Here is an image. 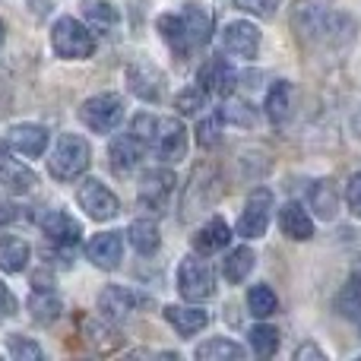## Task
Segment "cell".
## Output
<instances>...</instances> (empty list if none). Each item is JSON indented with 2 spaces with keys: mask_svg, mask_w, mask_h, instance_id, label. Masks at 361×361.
Returning <instances> with one entry per match:
<instances>
[{
  "mask_svg": "<svg viewBox=\"0 0 361 361\" xmlns=\"http://www.w3.org/2000/svg\"><path fill=\"white\" fill-rule=\"evenodd\" d=\"M219 197H222V175H219L216 165L200 162L187 180L184 200H180V222H190V219L209 212Z\"/></svg>",
  "mask_w": 361,
  "mask_h": 361,
  "instance_id": "1",
  "label": "cell"
},
{
  "mask_svg": "<svg viewBox=\"0 0 361 361\" xmlns=\"http://www.w3.org/2000/svg\"><path fill=\"white\" fill-rule=\"evenodd\" d=\"M89 162H92V152H89L86 140L76 133H63L48 159V171L57 180H76L80 175H86Z\"/></svg>",
  "mask_w": 361,
  "mask_h": 361,
  "instance_id": "2",
  "label": "cell"
},
{
  "mask_svg": "<svg viewBox=\"0 0 361 361\" xmlns=\"http://www.w3.org/2000/svg\"><path fill=\"white\" fill-rule=\"evenodd\" d=\"M51 44H54V54L63 57V61H82V57H92L95 51L92 29L73 16L57 19L54 29H51Z\"/></svg>",
  "mask_w": 361,
  "mask_h": 361,
  "instance_id": "3",
  "label": "cell"
},
{
  "mask_svg": "<svg viewBox=\"0 0 361 361\" xmlns=\"http://www.w3.org/2000/svg\"><path fill=\"white\" fill-rule=\"evenodd\" d=\"M80 121L92 133H111L114 127L124 121V102L114 92L92 95V99H86L80 105Z\"/></svg>",
  "mask_w": 361,
  "mask_h": 361,
  "instance_id": "4",
  "label": "cell"
},
{
  "mask_svg": "<svg viewBox=\"0 0 361 361\" xmlns=\"http://www.w3.org/2000/svg\"><path fill=\"white\" fill-rule=\"evenodd\" d=\"M178 292H180V298L190 301V305L212 298V292H216V279H212V269L206 267L200 257H184V260H180Z\"/></svg>",
  "mask_w": 361,
  "mask_h": 361,
  "instance_id": "5",
  "label": "cell"
},
{
  "mask_svg": "<svg viewBox=\"0 0 361 361\" xmlns=\"http://www.w3.org/2000/svg\"><path fill=\"white\" fill-rule=\"evenodd\" d=\"M273 190H267V187H257V190H250L247 203H244L241 216H238V235L241 238H263L269 228V219H273Z\"/></svg>",
  "mask_w": 361,
  "mask_h": 361,
  "instance_id": "6",
  "label": "cell"
},
{
  "mask_svg": "<svg viewBox=\"0 0 361 361\" xmlns=\"http://www.w3.org/2000/svg\"><path fill=\"white\" fill-rule=\"evenodd\" d=\"M76 203H80L82 212H86L89 219H95V222H108V219H114L121 212L118 197L95 178H89V180L80 184V190H76Z\"/></svg>",
  "mask_w": 361,
  "mask_h": 361,
  "instance_id": "7",
  "label": "cell"
},
{
  "mask_svg": "<svg viewBox=\"0 0 361 361\" xmlns=\"http://www.w3.org/2000/svg\"><path fill=\"white\" fill-rule=\"evenodd\" d=\"M152 149L162 162H180L187 152V130L178 118H165L156 124V137H152Z\"/></svg>",
  "mask_w": 361,
  "mask_h": 361,
  "instance_id": "8",
  "label": "cell"
},
{
  "mask_svg": "<svg viewBox=\"0 0 361 361\" xmlns=\"http://www.w3.org/2000/svg\"><path fill=\"white\" fill-rule=\"evenodd\" d=\"M197 82L206 89V95H219V99H225V95L235 92L238 73H235V67H231L225 57H209V61L200 67Z\"/></svg>",
  "mask_w": 361,
  "mask_h": 361,
  "instance_id": "9",
  "label": "cell"
},
{
  "mask_svg": "<svg viewBox=\"0 0 361 361\" xmlns=\"http://www.w3.org/2000/svg\"><path fill=\"white\" fill-rule=\"evenodd\" d=\"M222 44L228 54L241 57V61H250L260 51V29L254 23H244V19H235V23L225 25L222 32Z\"/></svg>",
  "mask_w": 361,
  "mask_h": 361,
  "instance_id": "10",
  "label": "cell"
},
{
  "mask_svg": "<svg viewBox=\"0 0 361 361\" xmlns=\"http://www.w3.org/2000/svg\"><path fill=\"white\" fill-rule=\"evenodd\" d=\"M86 257L99 269H114L124 257V235L121 231H102L86 244Z\"/></svg>",
  "mask_w": 361,
  "mask_h": 361,
  "instance_id": "11",
  "label": "cell"
},
{
  "mask_svg": "<svg viewBox=\"0 0 361 361\" xmlns=\"http://www.w3.org/2000/svg\"><path fill=\"white\" fill-rule=\"evenodd\" d=\"M38 225H42V231L51 238L54 244H61V247H70V244L80 241L82 228L80 222H76L73 216H67L63 209H48L38 216Z\"/></svg>",
  "mask_w": 361,
  "mask_h": 361,
  "instance_id": "12",
  "label": "cell"
},
{
  "mask_svg": "<svg viewBox=\"0 0 361 361\" xmlns=\"http://www.w3.org/2000/svg\"><path fill=\"white\" fill-rule=\"evenodd\" d=\"M175 190V175L169 169H149L143 178H140V203L149 206V209H159L165 206L169 193Z\"/></svg>",
  "mask_w": 361,
  "mask_h": 361,
  "instance_id": "13",
  "label": "cell"
},
{
  "mask_svg": "<svg viewBox=\"0 0 361 361\" xmlns=\"http://www.w3.org/2000/svg\"><path fill=\"white\" fill-rule=\"evenodd\" d=\"M162 73H159L152 63H133L127 70V86H130L133 95H140L143 102H159L162 99Z\"/></svg>",
  "mask_w": 361,
  "mask_h": 361,
  "instance_id": "14",
  "label": "cell"
},
{
  "mask_svg": "<svg viewBox=\"0 0 361 361\" xmlns=\"http://www.w3.org/2000/svg\"><path fill=\"white\" fill-rule=\"evenodd\" d=\"M6 146L23 156H42L48 149V130L42 124H16L6 133Z\"/></svg>",
  "mask_w": 361,
  "mask_h": 361,
  "instance_id": "15",
  "label": "cell"
},
{
  "mask_svg": "<svg viewBox=\"0 0 361 361\" xmlns=\"http://www.w3.org/2000/svg\"><path fill=\"white\" fill-rule=\"evenodd\" d=\"M133 305H137V295H133L130 288L108 286L105 292L99 295V311H102V317L111 320V324H121V320L130 317Z\"/></svg>",
  "mask_w": 361,
  "mask_h": 361,
  "instance_id": "16",
  "label": "cell"
},
{
  "mask_svg": "<svg viewBox=\"0 0 361 361\" xmlns=\"http://www.w3.org/2000/svg\"><path fill=\"white\" fill-rule=\"evenodd\" d=\"M143 149L146 146L140 143L133 133H121V137H114V143L108 146V156H111V169L114 171H133L140 165V159H143Z\"/></svg>",
  "mask_w": 361,
  "mask_h": 361,
  "instance_id": "17",
  "label": "cell"
},
{
  "mask_svg": "<svg viewBox=\"0 0 361 361\" xmlns=\"http://www.w3.org/2000/svg\"><path fill=\"white\" fill-rule=\"evenodd\" d=\"M279 228L286 238H292V241H307V238L314 235V222L311 216H307V209L301 203H286L279 209Z\"/></svg>",
  "mask_w": 361,
  "mask_h": 361,
  "instance_id": "18",
  "label": "cell"
},
{
  "mask_svg": "<svg viewBox=\"0 0 361 361\" xmlns=\"http://www.w3.org/2000/svg\"><path fill=\"white\" fill-rule=\"evenodd\" d=\"M82 16L92 32L111 35L118 25V6H114V0H82Z\"/></svg>",
  "mask_w": 361,
  "mask_h": 361,
  "instance_id": "19",
  "label": "cell"
},
{
  "mask_svg": "<svg viewBox=\"0 0 361 361\" xmlns=\"http://www.w3.org/2000/svg\"><path fill=\"white\" fill-rule=\"evenodd\" d=\"M156 25H159V35L169 42L171 51H175V57H187L193 51V42H190V35H187V25L178 13H165V16H159Z\"/></svg>",
  "mask_w": 361,
  "mask_h": 361,
  "instance_id": "20",
  "label": "cell"
},
{
  "mask_svg": "<svg viewBox=\"0 0 361 361\" xmlns=\"http://www.w3.org/2000/svg\"><path fill=\"white\" fill-rule=\"evenodd\" d=\"M314 32L339 48V44H349L355 38V23L349 16H343V13H324L317 19V25H314Z\"/></svg>",
  "mask_w": 361,
  "mask_h": 361,
  "instance_id": "21",
  "label": "cell"
},
{
  "mask_svg": "<svg viewBox=\"0 0 361 361\" xmlns=\"http://www.w3.org/2000/svg\"><path fill=\"white\" fill-rule=\"evenodd\" d=\"M228 241H231V228L222 216L209 219V222L193 235V247H197V254H216V250H222Z\"/></svg>",
  "mask_w": 361,
  "mask_h": 361,
  "instance_id": "22",
  "label": "cell"
},
{
  "mask_svg": "<svg viewBox=\"0 0 361 361\" xmlns=\"http://www.w3.org/2000/svg\"><path fill=\"white\" fill-rule=\"evenodd\" d=\"M165 320H169L171 326L178 330V336H193V333H200L206 324H209V317H206V311H200V307H184V305H165Z\"/></svg>",
  "mask_w": 361,
  "mask_h": 361,
  "instance_id": "23",
  "label": "cell"
},
{
  "mask_svg": "<svg viewBox=\"0 0 361 361\" xmlns=\"http://www.w3.org/2000/svg\"><path fill=\"white\" fill-rule=\"evenodd\" d=\"M29 311H32V320H35V324L48 326L63 314V305H61V298L54 295V288H32Z\"/></svg>",
  "mask_w": 361,
  "mask_h": 361,
  "instance_id": "24",
  "label": "cell"
},
{
  "mask_svg": "<svg viewBox=\"0 0 361 361\" xmlns=\"http://www.w3.org/2000/svg\"><path fill=\"white\" fill-rule=\"evenodd\" d=\"M127 238H130L133 250L140 257H152L162 244V235H159V225L152 219H133L130 228H127Z\"/></svg>",
  "mask_w": 361,
  "mask_h": 361,
  "instance_id": "25",
  "label": "cell"
},
{
  "mask_svg": "<svg viewBox=\"0 0 361 361\" xmlns=\"http://www.w3.org/2000/svg\"><path fill=\"white\" fill-rule=\"evenodd\" d=\"M180 19H184V25H187V35H190L193 48H203V44H209V38H212V19H209V13H206L203 6H200V4H187L184 13H180Z\"/></svg>",
  "mask_w": 361,
  "mask_h": 361,
  "instance_id": "26",
  "label": "cell"
},
{
  "mask_svg": "<svg viewBox=\"0 0 361 361\" xmlns=\"http://www.w3.org/2000/svg\"><path fill=\"white\" fill-rule=\"evenodd\" d=\"M292 99H295L292 82H286V80L273 82V89L267 92V118L273 124H286L292 118Z\"/></svg>",
  "mask_w": 361,
  "mask_h": 361,
  "instance_id": "27",
  "label": "cell"
},
{
  "mask_svg": "<svg viewBox=\"0 0 361 361\" xmlns=\"http://www.w3.org/2000/svg\"><path fill=\"white\" fill-rule=\"evenodd\" d=\"M0 184L10 193H29L32 187H35V175H32L23 162L6 156V159H0Z\"/></svg>",
  "mask_w": 361,
  "mask_h": 361,
  "instance_id": "28",
  "label": "cell"
},
{
  "mask_svg": "<svg viewBox=\"0 0 361 361\" xmlns=\"http://www.w3.org/2000/svg\"><path fill=\"white\" fill-rule=\"evenodd\" d=\"M25 263H29V244L13 235L0 238V269L4 273H23Z\"/></svg>",
  "mask_w": 361,
  "mask_h": 361,
  "instance_id": "29",
  "label": "cell"
},
{
  "mask_svg": "<svg viewBox=\"0 0 361 361\" xmlns=\"http://www.w3.org/2000/svg\"><path fill=\"white\" fill-rule=\"evenodd\" d=\"M311 206H314V212H317L320 219H336V209H339V190H336V184H333L330 178H324V180H314V187H311Z\"/></svg>",
  "mask_w": 361,
  "mask_h": 361,
  "instance_id": "30",
  "label": "cell"
},
{
  "mask_svg": "<svg viewBox=\"0 0 361 361\" xmlns=\"http://www.w3.org/2000/svg\"><path fill=\"white\" fill-rule=\"evenodd\" d=\"M336 311L343 314L345 320H358L361 317V269L349 276V282L343 286V292H339L336 298Z\"/></svg>",
  "mask_w": 361,
  "mask_h": 361,
  "instance_id": "31",
  "label": "cell"
},
{
  "mask_svg": "<svg viewBox=\"0 0 361 361\" xmlns=\"http://www.w3.org/2000/svg\"><path fill=\"white\" fill-rule=\"evenodd\" d=\"M250 269H254V250L250 247H235L228 257L222 260V276L228 282H244L250 276Z\"/></svg>",
  "mask_w": 361,
  "mask_h": 361,
  "instance_id": "32",
  "label": "cell"
},
{
  "mask_svg": "<svg viewBox=\"0 0 361 361\" xmlns=\"http://www.w3.org/2000/svg\"><path fill=\"white\" fill-rule=\"evenodd\" d=\"M193 355L200 361H238V358H244V349L238 343H231V339H209Z\"/></svg>",
  "mask_w": 361,
  "mask_h": 361,
  "instance_id": "33",
  "label": "cell"
},
{
  "mask_svg": "<svg viewBox=\"0 0 361 361\" xmlns=\"http://www.w3.org/2000/svg\"><path fill=\"white\" fill-rule=\"evenodd\" d=\"M82 330H86V339L95 345V352L108 355V352L121 349V336L105 324H95V320H82Z\"/></svg>",
  "mask_w": 361,
  "mask_h": 361,
  "instance_id": "34",
  "label": "cell"
},
{
  "mask_svg": "<svg viewBox=\"0 0 361 361\" xmlns=\"http://www.w3.org/2000/svg\"><path fill=\"white\" fill-rule=\"evenodd\" d=\"M250 349H254L257 358H273L279 352V330L267 324H257L250 330Z\"/></svg>",
  "mask_w": 361,
  "mask_h": 361,
  "instance_id": "35",
  "label": "cell"
},
{
  "mask_svg": "<svg viewBox=\"0 0 361 361\" xmlns=\"http://www.w3.org/2000/svg\"><path fill=\"white\" fill-rule=\"evenodd\" d=\"M247 307L254 317H269V314L279 311V298H276V292L269 286H254L247 292Z\"/></svg>",
  "mask_w": 361,
  "mask_h": 361,
  "instance_id": "36",
  "label": "cell"
},
{
  "mask_svg": "<svg viewBox=\"0 0 361 361\" xmlns=\"http://www.w3.org/2000/svg\"><path fill=\"white\" fill-rule=\"evenodd\" d=\"M222 124H225L222 111H212L206 121H200V127H197V143L203 146V149H212V146L219 143V133H222Z\"/></svg>",
  "mask_w": 361,
  "mask_h": 361,
  "instance_id": "37",
  "label": "cell"
},
{
  "mask_svg": "<svg viewBox=\"0 0 361 361\" xmlns=\"http://www.w3.org/2000/svg\"><path fill=\"white\" fill-rule=\"evenodd\" d=\"M203 102H206V89L203 86H187V89H180L178 92L175 108L180 114H197L200 108H203Z\"/></svg>",
  "mask_w": 361,
  "mask_h": 361,
  "instance_id": "38",
  "label": "cell"
},
{
  "mask_svg": "<svg viewBox=\"0 0 361 361\" xmlns=\"http://www.w3.org/2000/svg\"><path fill=\"white\" fill-rule=\"evenodd\" d=\"M6 352H10L16 361H42V349H38V343H32V339H25V336H10L6 339Z\"/></svg>",
  "mask_w": 361,
  "mask_h": 361,
  "instance_id": "39",
  "label": "cell"
},
{
  "mask_svg": "<svg viewBox=\"0 0 361 361\" xmlns=\"http://www.w3.org/2000/svg\"><path fill=\"white\" fill-rule=\"evenodd\" d=\"M156 124L159 121L152 118V114H137V118L130 121V133L140 140L143 146H152V137H156Z\"/></svg>",
  "mask_w": 361,
  "mask_h": 361,
  "instance_id": "40",
  "label": "cell"
},
{
  "mask_svg": "<svg viewBox=\"0 0 361 361\" xmlns=\"http://www.w3.org/2000/svg\"><path fill=\"white\" fill-rule=\"evenodd\" d=\"M231 4L244 13H254V16H260V19H269V16H276L282 0H231Z\"/></svg>",
  "mask_w": 361,
  "mask_h": 361,
  "instance_id": "41",
  "label": "cell"
},
{
  "mask_svg": "<svg viewBox=\"0 0 361 361\" xmlns=\"http://www.w3.org/2000/svg\"><path fill=\"white\" fill-rule=\"evenodd\" d=\"M345 203H349L352 216L361 219V171L349 178V184H345Z\"/></svg>",
  "mask_w": 361,
  "mask_h": 361,
  "instance_id": "42",
  "label": "cell"
},
{
  "mask_svg": "<svg viewBox=\"0 0 361 361\" xmlns=\"http://www.w3.org/2000/svg\"><path fill=\"white\" fill-rule=\"evenodd\" d=\"M222 118L231 121V124H244V127H254V114H250L247 105H225L222 108Z\"/></svg>",
  "mask_w": 361,
  "mask_h": 361,
  "instance_id": "43",
  "label": "cell"
},
{
  "mask_svg": "<svg viewBox=\"0 0 361 361\" xmlns=\"http://www.w3.org/2000/svg\"><path fill=\"white\" fill-rule=\"evenodd\" d=\"M0 314H16V298H13V292L10 288L4 286V282H0Z\"/></svg>",
  "mask_w": 361,
  "mask_h": 361,
  "instance_id": "44",
  "label": "cell"
},
{
  "mask_svg": "<svg viewBox=\"0 0 361 361\" xmlns=\"http://www.w3.org/2000/svg\"><path fill=\"white\" fill-rule=\"evenodd\" d=\"M295 358H298V361H307V358H317V361H324L326 355H324V352H320L314 343H305L298 352H295Z\"/></svg>",
  "mask_w": 361,
  "mask_h": 361,
  "instance_id": "45",
  "label": "cell"
},
{
  "mask_svg": "<svg viewBox=\"0 0 361 361\" xmlns=\"http://www.w3.org/2000/svg\"><path fill=\"white\" fill-rule=\"evenodd\" d=\"M32 288H54V276H51L48 269L35 273V276H32Z\"/></svg>",
  "mask_w": 361,
  "mask_h": 361,
  "instance_id": "46",
  "label": "cell"
},
{
  "mask_svg": "<svg viewBox=\"0 0 361 361\" xmlns=\"http://www.w3.org/2000/svg\"><path fill=\"white\" fill-rule=\"evenodd\" d=\"M23 212H19V206H10V203H0V222H13V219H19Z\"/></svg>",
  "mask_w": 361,
  "mask_h": 361,
  "instance_id": "47",
  "label": "cell"
},
{
  "mask_svg": "<svg viewBox=\"0 0 361 361\" xmlns=\"http://www.w3.org/2000/svg\"><path fill=\"white\" fill-rule=\"evenodd\" d=\"M130 6H133V19H130V25L137 29L140 23H143V13H146V0H130Z\"/></svg>",
  "mask_w": 361,
  "mask_h": 361,
  "instance_id": "48",
  "label": "cell"
},
{
  "mask_svg": "<svg viewBox=\"0 0 361 361\" xmlns=\"http://www.w3.org/2000/svg\"><path fill=\"white\" fill-rule=\"evenodd\" d=\"M352 130H355V137H361V108H358L355 118H352Z\"/></svg>",
  "mask_w": 361,
  "mask_h": 361,
  "instance_id": "49",
  "label": "cell"
},
{
  "mask_svg": "<svg viewBox=\"0 0 361 361\" xmlns=\"http://www.w3.org/2000/svg\"><path fill=\"white\" fill-rule=\"evenodd\" d=\"M6 42V25H4V19H0V44Z\"/></svg>",
  "mask_w": 361,
  "mask_h": 361,
  "instance_id": "50",
  "label": "cell"
},
{
  "mask_svg": "<svg viewBox=\"0 0 361 361\" xmlns=\"http://www.w3.org/2000/svg\"><path fill=\"white\" fill-rule=\"evenodd\" d=\"M0 159H6V143H0Z\"/></svg>",
  "mask_w": 361,
  "mask_h": 361,
  "instance_id": "51",
  "label": "cell"
},
{
  "mask_svg": "<svg viewBox=\"0 0 361 361\" xmlns=\"http://www.w3.org/2000/svg\"><path fill=\"white\" fill-rule=\"evenodd\" d=\"M0 317H4V314H0Z\"/></svg>",
  "mask_w": 361,
  "mask_h": 361,
  "instance_id": "52",
  "label": "cell"
}]
</instances>
